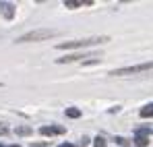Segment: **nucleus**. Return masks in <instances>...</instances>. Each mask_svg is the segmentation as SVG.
I'll use <instances>...</instances> for the list:
<instances>
[{"label": "nucleus", "mask_w": 153, "mask_h": 147, "mask_svg": "<svg viewBox=\"0 0 153 147\" xmlns=\"http://www.w3.org/2000/svg\"><path fill=\"white\" fill-rule=\"evenodd\" d=\"M108 42V37H87V40H75V42H64V44H58V50H73V48H89V46H95V44H103Z\"/></svg>", "instance_id": "1"}, {"label": "nucleus", "mask_w": 153, "mask_h": 147, "mask_svg": "<svg viewBox=\"0 0 153 147\" xmlns=\"http://www.w3.org/2000/svg\"><path fill=\"white\" fill-rule=\"evenodd\" d=\"M56 33H58L56 29H35V31H29L25 35H21L17 42H19V44H23V42H39V40L52 37V35H56Z\"/></svg>", "instance_id": "2"}, {"label": "nucleus", "mask_w": 153, "mask_h": 147, "mask_svg": "<svg viewBox=\"0 0 153 147\" xmlns=\"http://www.w3.org/2000/svg\"><path fill=\"white\" fill-rule=\"evenodd\" d=\"M153 62H143V64H134V66H124V69H116L112 75H134V73H143V71H151Z\"/></svg>", "instance_id": "3"}, {"label": "nucleus", "mask_w": 153, "mask_h": 147, "mask_svg": "<svg viewBox=\"0 0 153 147\" xmlns=\"http://www.w3.org/2000/svg\"><path fill=\"white\" fill-rule=\"evenodd\" d=\"M145 133H147V131H143V128H139V131H137V137H134V145H137V147L149 145V137H147Z\"/></svg>", "instance_id": "4"}, {"label": "nucleus", "mask_w": 153, "mask_h": 147, "mask_svg": "<svg viewBox=\"0 0 153 147\" xmlns=\"http://www.w3.org/2000/svg\"><path fill=\"white\" fill-rule=\"evenodd\" d=\"M0 13H2L6 19H13V17H15V4H10V2H0Z\"/></svg>", "instance_id": "5"}, {"label": "nucleus", "mask_w": 153, "mask_h": 147, "mask_svg": "<svg viewBox=\"0 0 153 147\" xmlns=\"http://www.w3.org/2000/svg\"><path fill=\"white\" fill-rule=\"evenodd\" d=\"M64 131H66L64 126H42V128H39L42 135H50V137L52 135H62Z\"/></svg>", "instance_id": "6"}, {"label": "nucleus", "mask_w": 153, "mask_h": 147, "mask_svg": "<svg viewBox=\"0 0 153 147\" xmlns=\"http://www.w3.org/2000/svg\"><path fill=\"white\" fill-rule=\"evenodd\" d=\"M64 112H66L68 118H79V116H81V110H79V108H66Z\"/></svg>", "instance_id": "7"}, {"label": "nucleus", "mask_w": 153, "mask_h": 147, "mask_svg": "<svg viewBox=\"0 0 153 147\" xmlns=\"http://www.w3.org/2000/svg\"><path fill=\"white\" fill-rule=\"evenodd\" d=\"M141 116H143V118H153V106H145V108L141 110Z\"/></svg>", "instance_id": "8"}, {"label": "nucleus", "mask_w": 153, "mask_h": 147, "mask_svg": "<svg viewBox=\"0 0 153 147\" xmlns=\"http://www.w3.org/2000/svg\"><path fill=\"white\" fill-rule=\"evenodd\" d=\"M83 2H79V0H64V6L66 8H76V6H81Z\"/></svg>", "instance_id": "9"}, {"label": "nucleus", "mask_w": 153, "mask_h": 147, "mask_svg": "<svg viewBox=\"0 0 153 147\" xmlns=\"http://www.w3.org/2000/svg\"><path fill=\"white\" fill-rule=\"evenodd\" d=\"M31 126H17V135H29Z\"/></svg>", "instance_id": "10"}, {"label": "nucleus", "mask_w": 153, "mask_h": 147, "mask_svg": "<svg viewBox=\"0 0 153 147\" xmlns=\"http://www.w3.org/2000/svg\"><path fill=\"white\" fill-rule=\"evenodd\" d=\"M116 143H118L120 147H128V145H130L128 139H124V137H116Z\"/></svg>", "instance_id": "11"}, {"label": "nucleus", "mask_w": 153, "mask_h": 147, "mask_svg": "<svg viewBox=\"0 0 153 147\" xmlns=\"http://www.w3.org/2000/svg\"><path fill=\"white\" fill-rule=\"evenodd\" d=\"M93 147H105V139H103V137H97V139L93 141Z\"/></svg>", "instance_id": "12"}, {"label": "nucleus", "mask_w": 153, "mask_h": 147, "mask_svg": "<svg viewBox=\"0 0 153 147\" xmlns=\"http://www.w3.org/2000/svg\"><path fill=\"white\" fill-rule=\"evenodd\" d=\"M6 133H8V128H6V126H2V124H0V135H6Z\"/></svg>", "instance_id": "13"}, {"label": "nucleus", "mask_w": 153, "mask_h": 147, "mask_svg": "<svg viewBox=\"0 0 153 147\" xmlns=\"http://www.w3.org/2000/svg\"><path fill=\"white\" fill-rule=\"evenodd\" d=\"M60 147H73V145H68V143H64V145H60Z\"/></svg>", "instance_id": "14"}, {"label": "nucleus", "mask_w": 153, "mask_h": 147, "mask_svg": "<svg viewBox=\"0 0 153 147\" xmlns=\"http://www.w3.org/2000/svg\"><path fill=\"white\" fill-rule=\"evenodd\" d=\"M13 147H19V145H13Z\"/></svg>", "instance_id": "15"}]
</instances>
